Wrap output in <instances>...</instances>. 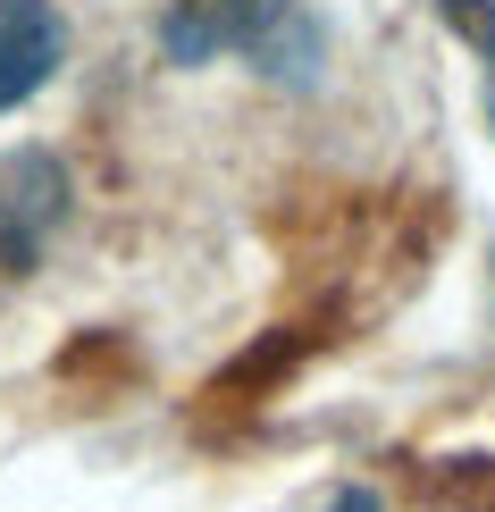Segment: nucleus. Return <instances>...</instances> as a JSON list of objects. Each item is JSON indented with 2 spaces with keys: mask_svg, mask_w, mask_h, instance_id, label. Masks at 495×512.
Instances as JSON below:
<instances>
[{
  "mask_svg": "<svg viewBox=\"0 0 495 512\" xmlns=\"http://www.w3.org/2000/svg\"><path fill=\"white\" fill-rule=\"evenodd\" d=\"M168 59L177 68H202V59H252V68L311 84L319 76V26L303 17V0H177L168 9Z\"/></svg>",
  "mask_w": 495,
  "mask_h": 512,
  "instance_id": "f257e3e1",
  "label": "nucleus"
},
{
  "mask_svg": "<svg viewBox=\"0 0 495 512\" xmlns=\"http://www.w3.org/2000/svg\"><path fill=\"white\" fill-rule=\"evenodd\" d=\"M68 68V17L51 0H0V110L34 101Z\"/></svg>",
  "mask_w": 495,
  "mask_h": 512,
  "instance_id": "f03ea898",
  "label": "nucleus"
},
{
  "mask_svg": "<svg viewBox=\"0 0 495 512\" xmlns=\"http://www.w3.org/2000/svg\"><path fill=\"white\" fill-rule=\"evenodd\" d=\"M59 210H68V177H59V160H42V152L0 160V252H9V261H34L42 227H51Z\"/></svg>",
  "mask_w": 495,
  "mask_h": 512,
  "instance_id": "7ed1b4c3",
  "label": "nucleus"
},
{
  "mask_svg": "<svg viewBox=\"0 0 495 512\" xmlns=\"http://www.w3.org/2000/svg\"><path fill=\"white\" fill-rule=\"evenodd\" d=\"M328 512H386V504H378V496H370V487H344V496H336V504H328Z\"/></svg>",
  "mask_w": 495,
  "mask_h": 512,
  "instance_id": "20e7f679",
  "label": "nucleus"
}]
</instances>
